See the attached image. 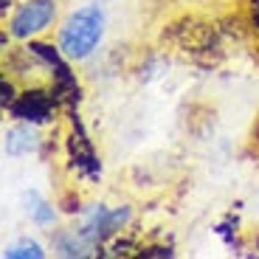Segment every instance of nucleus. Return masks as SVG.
<instances>
[{"label": "nucleus", "instance_id": "nucleus-1", "mask_svg": "<svg viewBox=\"0 0 259 259\" xmlns=\"http://www.w3.org/2000/svg\"><path fill=\"white\" fill-rule=\"evenodd\" d=\"M104 34V14L99 6H82L65 20L59 31V51L68 59H84Z\"/></svg>", "mask_w": 259, "mask_h": 259}, {"label": "nucleus", "instance_id": "nucleus-2", "mask_svg": "<svg viewBox=\"0 0 259 259\" xmlns=\"http://www.w3.org/2000/svg\"><path fill=\"white\" fill-rule=\"evenodd\" d=\"M54 14H57L54 0H28V3H23V6L17 9V14L12 17V34L17 39L34 37L37 31L48 28Z\"/></svg>", "mask_w": 259, "mask_h": 259}, {"label": "nucleus", "instance_id": "nucleus-3", "mask_svg": "<svg viewBox=\"0 0 259 259\" xmlns=\"http://www.w3.org/2000/svg\"><path fill=\"white\" fill-rule=\"evenodd\" d=\"M9 113H12L14 118H20V121H31V124H42L51 118L54 113V102L48 93L42 91H26L23 96L17 99V102L9 104Z\"/></svg>", "mask_w": 259, "mask_h": 259}, {"label": "nucleus", "instance_id": "nucleus-5", "mask_svg": "<svg viewBox=\"0 0 259 259\" xmlns=\"http://www.w3.org/2000/svg\"><path fill=\"white\" fill-rule=\"evenodd\" d=\"M28 214H31V220L37 223V226H48V223H54V217H57V211H54V206H48L42 197H39L37 192H31V197H28Z\"/></svg>", "mask_w": 259, "mask_h": 259}, {"label": "nucleus", "instance_id": "nucleus-4", "mask_svg": "<svg viewBox=\"0 0 259 259\" xmlns=\"http://www.w3.org/2000/svg\"><path fill=\"white\" fill-rule=\"evenodd\" d=\"M39 144V136L37 130L28 127V124H17V127H12L6 133V144H3V149H6V155H26V152H34Z\"/></svg>", "mask_w": 259, "mask_h": 259}, {"label": "nucleus", "instance_id": "nucleus-6", "mask_svg": "<svg viewBox=\"0 0 259 259\" xmlns=\"http://www.w3.org/2000/svg\"><path fill=\"white\" fill-rule=\"evenodd\" d=\"M3 256H6V259H28V256L42 259V256H46V251L39 248V242H20V245L6 248V253H3Z\"/></svg>", "mask_w": 259, "mask_h": 259}]
</instances>
